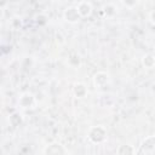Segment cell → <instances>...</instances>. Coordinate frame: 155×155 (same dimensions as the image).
<instances>
[{"mask_svg":"<svg viewBox=\"0 0 155 155\" xmlns=\"http://www.w3.org/2000/svg\"><path fill=\"white\" fill-rule=\"evenodd\" d=\"M139 153L154 154L155 153V138H151V139H148L147 142H144V144L142 145V149L139 150Z\"/></svg>","mask_w":155,"mask_h":155,"instance_id":"6da1fadb","label":"cell"}]
</instances>
